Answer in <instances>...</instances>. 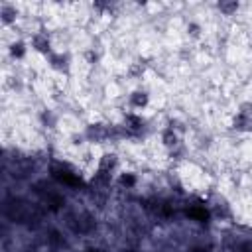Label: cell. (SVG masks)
I'll return each instance as SVG.
<instances>
[{
  "label": "cell",
  "mask_w": 252,
  "mask_h": 252,
  "mask_svg": "<svg viewBox=\"0 0 252 252\" xmlns=\"http://www.w3.org/2000/svg\"><path fill=\"white\" fill-rule=\"evenodd\" d=\"M30 49L37 55H43V57H49L53 51H51V39L47 35V32L39 30V32H33L32 37H30Z\"/></svg>",
  "instance_id": "cell-1"
},
{
  "label": "cell",
  "mask_w": 252,
  "mask_h": 252,
  "mask_svg": "<svg viewBox=\"0 0 252 252\" xmlns=\"http://www.w3.org/2000/svg\"><path fill=\"white\" fill-rule=\"evenodd\" d=\"M150 98H152V96H150V91L138 87V89H134V91L128 94V104H130L132 112H142L144 108H148Z\"/></svg>",
  "instance_id": "cell-2"
},
{
  "label": "cell",
  "mask_w": 252,
  "mask_h": 252,
  "mask_svg": "<svg viewBox=\"0 0 252 252\" xmlns=\"http://www.w3.org/2000/svg\"><path fill=\"white\" fill-rule=\"evenodd\" d=\"M47 65L53 69V71H57V73H69V69H71V57L67 55V53H63V51H53L49 57H47Z\"/></svg>",
  "instance_id": "cell-3"
},
{
  "label": "cell",
  "mask_w": 252,
  "mask_h": 252,
  "mask_svg": "<svg viewBox=\"0 0 252 252\" xmlns=\"http://www.w3.org/2000/svg\"><path fill=\"white\" fill-rule=\"evenodd\" d=\"M0 16H2V24H4V26H10V24L16 22V18H18V10H16V6H12V4H2V8H0Z\"/></svg>",
  "instance_id": "cell-4"
},
{
  "label": "cell",
  "mask_w": 252,
  "mask_h": 252,
  "mask_svg": "<svg viewBox=\"0 0 252 252\" xmlns=\"http://www.w3.org/2000/svg\"><path fill=\"white\" fill-rule=\"evenodd\" d=\"M8 51H10V55H12L14 59H22V57L28 53V47H26V43H24L22 39H14V41L10 43V47H8Z\"/></svg>",
  "instance_id": "cell-5"
},
{
  "label": "cell",
  "mask_w": 252,
  "mask_h": 252,
  "mask_svg": "<svg viewBox=\"0 0 252 252\" xmlns=\"http://www.w3.org/2000/svg\"><path fill=\"white\" fill-rule=\"evenodd\" d=\"M219 10H220L224 16H232V14L238 10V4H236V2H220V4H219Z\"/></svg>",
  "instance_id": "cell-6"
}]
</instances>
